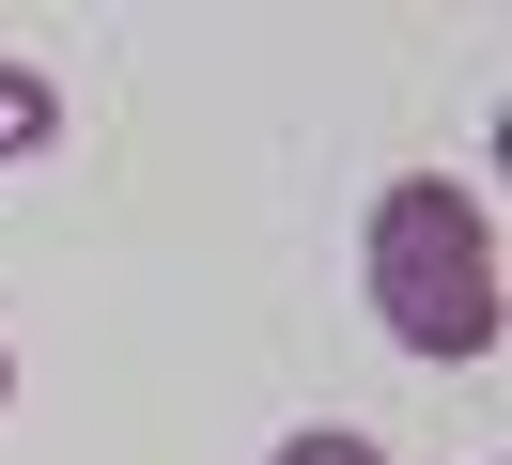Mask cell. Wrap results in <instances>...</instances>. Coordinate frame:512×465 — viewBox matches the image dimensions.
I'll return each instance as SVG.
<instances>
[{
	"instance_id": "obj_1",
	"label": "cell",
	"mask_w": 512,
	"mask_h": 465,
	"mask_svg": "<svg viewBox=\"0 0 512 465\" xmlns=\"http://www.w3.org/2000/svg\"><path fill=\"white\" fill-rule=\"evenodd\" d=\"M373 310H388V341L404 357H497V217H481V186H450V171H404L373 202Z\"/></svg>"
},
{
	"instance_id": "obj_2",
	"label": "cell",
	"mask_w": 512,
	"mask_h": 465,
	"mask_svg": "<svg viewBox=\"0 0 512 465\" xmlns=\"http://www.w3.org/2000/svg\"><path fill=\"white\" fill-rule=\"evenodd\" d=\"M47 124H63V93H47L32 62H0V171H16V155H47Z\"/></svg>"
},
{
	"instance_id": "obj_3",
	"label": "cell",
	"mask_w": 512,
	"mask_h": 465,
	"mask_svg": "<svg viewBox=\"0 0 512 465\" xmlns=\"http://www.w3.org/2000/svg\"><path fill=\"white\" fill-rule=\"evenodd\" d=\"M264 465H388V450H373V434H326V419H311V434H280Z\"/></svg>"
},
{
	"instance_id": "obj_4",
	"label": "cell",
	"mask_w": 512,
	"mask_h": 465,
	"mask_svg": "<svg viewBox=\"0 0 512 465\" xmlns=\"http://www.w3.org/2000/svg\"><path fill=\"white\" fill-rule=\"evenodd\" d=\"M0 388H16V357H0Z\"/></svg>"
}]
</instances>
